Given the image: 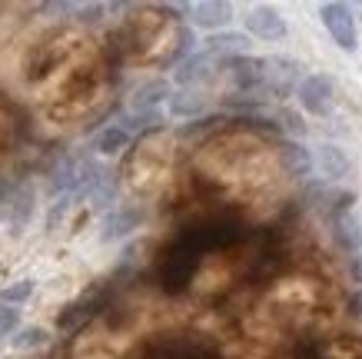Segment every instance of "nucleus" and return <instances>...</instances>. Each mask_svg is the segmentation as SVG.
<instances>
[{
	"mask_svg": "<svg viewBox=\"0 0 362 359\" xmlns=\"http://www.w3.org/2000/svg\"><path fill=\"white\" fill-rule=\"evenodd\" d=\"M17 323H21V309L0 303V336H11L13 329H17Z\"/></svg>",
	"mask_w": 362,
	"mask_h": 359,
	"instance_id": "a211bd4d",
	"label": "nucleus"
},
{
	"mask_svg": "<svg viewBox=\"0 0 362 359\" xmlns=\"http://www.w3.org/2000/svg\"><path fill=\"white\" fill-rule=\"evenodd\" d=\"M226 70L233 76V87L240 90V93H256V90H266V60L263 57H230V60H223Z\"/></svg>",
	"mask_w": 362,
	"mask_h": 359,
	"instance_id": "7ed1b4c3",
	"label": "nucleus"
},
{
	"mask_svg": "<svg viewBox=\"0 0 362 359\" xmlns=\"http://www.w3.org/2000/svg\"><path fill=\"white\" fill-rule=\"evenodd\" d=\"M243 23H246V30H250L252 37H259V40H283L286 33H289L286 21L273 7H252V11L243 17Z\"/></svg>",
	"mask_w": 362,
	"mask_h": 359,
	"instance_id": "39448f33",
	"label": "nucleus"
},
{
	"mask_svg": "<svg viewBox=\"0 0 362 359\" xmlns=\"http://www.w3.org/2000/svg\"><path fill=\"white\" fill-rule=\"evenodd\" d=\"M33 290H37V280H17V283H11V286H4V290H0V303L21 306V303H27V300L33 296Z\"/></svg>",
	"mask_w": 362,
	"mask_h": 359,
	"instance_id": "dca6fc26",
	"label": "nucleus"
},
{
	"mask_svg": "<svg viewBox=\"0 0 362 359\" xmlns=\"http://www.w3.org/2000/svg\"><path fill=\"white\" fill-rule=\"evenodd\" d=\"M299 70H303V67H299L296 60H289V57H269V60H266V90L276 93V97L296 93ZM299 84H303V80H299Z\"/></svg>",
	"mask_w": 362,
	"mask_h": 359,
	"instance_id": "20e7f679",
	"label": "nucleus"
},
{
	"mask_svg": "<svg viewBox=\"0 0 362 359\" xmlns=\"http://www.w3.org/2000/svg\"><path fill=\"white\" fill-rule=\"evenodd\" d=\"M332 237H336V246L352 256L362 253V220L356 213H342V217L332 220Z\"/></svg>",
	"mask_w": 362,
	"mask_h": 359,
	"instance_id": "6e6552de",
	"label": "nucleus"
},
{
	"mask_svg": "<svg viewBox=\"0 0 362 359\" xmlns=\"http://www.w3.org/2000/svg\"><path fill=\"white\" fill-rule=\"evenodd\" d=\"M170 113L173 117H203L206 113V97L199 90H180L170 97Z\"/></svg>",
	"mask_w": 362,
	"mask_h": 359,
	"instance_id": "4468645a",
	"label": "nucleus"
},
{
	"mask_svg": "<svg viewBox=\"0 0 362 359\" xmlns=\"http://www.w3.org/2000/svg\"><path fill=\"white\" fill-rule=\"evenodd\" d=\"M279 160H283V166H286V173L289 176H309L313 173V153H309L303 143L286 140L283 147H279Z\"/></svg>",
	"mask_w": 362,
	"mask_h": 359,
	"instance_id": "f8f14e48",
	"label": "nucleus"
},
{
	"mask_svg": "<svg viewBox=\"0 0 362 359\" xmlns=\"http://www.w3.org/2000/svg\"><path fill=\"white\" fill-rule=\"evenodd\" d=\"M143 223V213L133 207H123V210H113L110 217L103 220V233H100V239L103 243H113V239L127 237V233H133V229Z\"/></svg>",
	"mask_w": 362,
	"mask_h": 359,
	"instance_id": "9d476101",
	"label": "nucleus"
},
{
	"mask_svg": "<svg viewBox=\"0 0 362 359\" xmlns=\"http://www.w3.org/2000/svg\"><path fill=\"white\" fill-rule=\"evenodd\" d=\"M213 60H216V57H209L206 50L187 57V60L180 64V70H176V84L183 90H193L197 84H206L209 76H213Z\"/></svg>",
	"mask_w": 362,
	"mask_h": 359,
	"instance_id": "1a4fd4ad",
	"label": "nucleus"
},
{
	"mask_svg": "<svg viewBox=\"0 0 362 359\" xmlns=\"http://www.w3.org/2000/svg\"><path fill=\"white\" fill-rule=\"evenodd\" d=\"M170 97H173V90H170L166 80H146L143 87H136V93H133L130 103H133L136 113H156V107Z\"/></svg>",
	"mask_w": 362,
	"mask_h": 359,
	"instance_id": "9b49d317",
	"label": "nucleus"
},
{
	"mask_svg": "<svg viewBox=\"0 0 362 359\" xmlns=\"http://www.w3.org/2000/svg\"><path fill=\"white\" fill-rule=\"evenodd\" d=\"M47 343V329L44 326H27V329H21V333H17V336L11 339V346L13 349H37V346H44Z\"/></svg>",
	"mask_w": 362,
	"mask_h": 359,
	"instance_id": "f3484780",
	"label": "nucleus"
},
{
	"mask_svg": "<svg viewBox=\"0 0 362 359\" xmlns=\"http://www.w3.org/2000/svg\"><path fill=\"white\" fill-rule=\"evenodd\" d=\"M133 133L127 130V127H120V123H113V127H107V130L97 133V140H93V150L103 153V156H113V153H120L127 143H130Z\"/></svg>",
	"mask_w": 362,
	"mask_h": 359,
	"instance_id": "2eb2a0df",
	"label": "nucleus"
},
{
	"mask_svg": "<svg viewBox=\"0 0 362 359\" xmlns=\"http://www.w3.org/2000/svg\"><path fill=\"white\" fill-rule=\"evenodd\" d=\"M250 50V37L236 30H220L206 37V54L216 60H230V57H243Z\"/></svg>",
	"mask_w": 362,
	"mask_h": 359,
	"instance_id": "0eeeda50",
	"label": "nucleus"
},
{
	"mask_svg": "<svg viewBox=\"0 0 362 359\" xmlns=\"http://www.w3.org/2000/svg\"><path fill=\"white\" fill-rule=\"evenodd\" d=\"M299 97V107L313 113V117H326L332 110V97H336V84H332L329 74H313L306 76L296 90Z\"/></svg>",
	"mask_w": 362,
	"mask_h": 359,
	"instance_id": "f257e3e1",
	"label": "nucleus"
},
{
	"mask_svg": "<svg viewBox=\"0 0 362 359\" xmlns=\"http://www.w3.org/2000/svg\"><path fill=\"white\" fill-rule=\"evenodd\" d=\"M349 273H352V280H356V283H362V253H359V256H352Z\"/></svg>",
	"mask_w": 362,
	"mask_h": 359,
	"instance_id": "aec40b11",
	"label": "nucleus"
},
{
	"mask_svg": "<svg viewBox=\"0 0 362 359\" xmlns=\"http://www.w3.org/2000/svg\"><path fill=\"white\" fill-rule=\"evenodd\" d=\"M316 164H319V170H322V176H329V180H342V176L349 173V156H346V150L336 147V143H326V147L319 150Z\"/></svg>",
	"mask_w": 362,
	"mask_h": 359,
	"instance_id": "ddd939ff",
	"label": "nucleus"
},
{
	"mask_svg": "<svg viewBox=\"0 0 362 359\" xmlns=\"http://www.w3.org/2000/svg\"><path fill=\"white\" fill-rule=\"evenodd\" d=\"M319 17L326 23L329 37L339 44V50L352 54V50L359 47V40H356V17H352V11L346 4H322V7H319Z\"/></svg>",
	"mask_w": 362,
	"mask_h": 359,
	"instance_id": "f03ea898",
	"label": "nucleus"
},
{
	"mask_svg": "<svg viewBox=\"0 0 362 359\" xmlns=\"http://www.w3.org/2000/svg\"><path fill=\"white\" fill-rule=\"evenodd\" d=\"M346 309H349L352 319H359V323H362V290L349 296V306H346Z\"/></svg>",
	"mask_w": 362,
	"mask_h": 359,
	"instance_id": "6ab92c4d",
	"label": "nucleus"
},
{
	"mask_svg": "<svg viewBox=\"0 0 362 359\" xmlns=\"http://www.w3.org/2000/svg\"><path fill=\"white\" fill-rule=\"evenodd\" d=\"M183 11L189 13V21L197 23V27H203V30H213V33H220V27H226V23L233 21V7H230V4H223V0H203V4H189V7H183Z\"/></svg>",
	"mask_w": 362,
	"mask_h": 359,
	"instance_id": "423d86ee",
	"label": "nucleus"
}]
</instances>
